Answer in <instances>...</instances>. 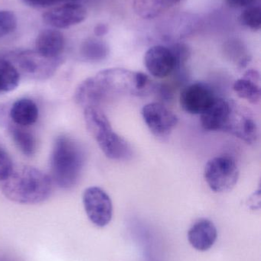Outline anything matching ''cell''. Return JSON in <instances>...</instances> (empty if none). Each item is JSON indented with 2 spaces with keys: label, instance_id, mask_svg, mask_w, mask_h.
Segmentation results:
<instances>
[{
  "label": "cell",
  "instance_id": "cell-1",
  "mask_svg": "<svg viewBox=\"0 0 261 261\" xmlns=\"http://www.w3.org/2000/svg\"><path fill=\"white\" fill-rule=\"evenodd\" d=\"M151 90L145 73L122 68L102 70L83 81L75 93V102L86 107H98L116 95L141 96Z\"/></svg>",
  "mask_w": 261,
  "mask_h": 261
},
{
  "label": "cell",
  "instance_id": "cell-2",
  "mask_svg": "<svg viewBox=\"0 0 261 261\" xmlns=\"http://www.w3.org/2000/svg\"><path fill=\"white\" fill-rule=\"evenodd\" d=\"M202 125L205 130L226 132L250 144L258 138L252 113L233 99L217 98L202 114Z\"/></svg>",
  "mask_w": 261,
  "mask_h": 261
},
{
  "label": "cell",
  "instance_id": "cell-3",
  "mask_svg": "<svg viewBox=\"0 0 261 261\" xmlns=\"http://www.w3.org/2000/svg\"><path fill=\"white\" fill-rule=\"evenodd\" d=\"M52 190L51 178L44 172L30 166L13 170L2 185V191L8 199L26 205L44 202L49 199Z\"/></svg>",
  "mask_w": 261,
  "mask_h": 261
},
{
  "label": "cell",
  "instance_id": "cell-4",
  "mask_svg": "<svg viewBox=\"0 0 261 261\" xmlns=\"http://www.w3.org/2000/svg\"><path fill=\"white\" fill-rule=\"evenodd\" d=\"M84 164L81 145L70 137L61 135L54 143L51 156L52 179L60 188L70 189L78 184Z\"/></svg>",
  "mask_w": 261,
  "mask_h": 261
},
{
  "label": "cell",
  "instance_id": "cell-5",
  "mask_svg": "<svg viewBox=\"0 0 261 261\" xmlns=\"http://www.w3.org/2000/svg\"><path fill=\"white\" fill-rule=\"evenodd\" d=\"M84 116L87 130L106 156L116 161L131 158L130 144L113 130L110 121L101 109L86 107Z\"/></svg>",
  "mask_w": 261,
  "mask_h": 261
},
{
  "label": "cell",
  "instance_id": "cell-6",
  "mask_svg": "<svg viewBox=\"0 0 261 261\" xmlns=\"http://www.w3.org/2000/svg\"><path fill=\"white\" fill-rule=\"evenodd\" d=\"M204 176L211 190L216 193H225L232 190L237 184L239 167L230 156H216L207 163Z\"/></svg>",
  "mask_w": 261,
  "mask_h": 261
},
{
  "label": "cell",
  "instance_id": "cell-7",
  "mask_svg": "<svg viewBox=\"0 0 261 261\" xmlns=\"http://www.w3.org/2000/svg\"><path fill=\"white\" fill-rule=\"evenodd\" d=\"M9 61L13 64L20 75L37 81L51 77L61 63L60 58L55 59L44 58L35 50L15 53Z\"/></svg>",
  "mask_w": 261,
  "mask_h": 261
},
{
  "label": "cell",
  "instance_id": "cell-8",
  "mask_svg": "<svg viewBox=\"0 0 261 261\" xmlns=\"http://www.w3.org/2000/svg\"><path fill=\"white\" fill-rule=\"evenodd\" d=\"M83 204L89 220L99 228L107 226L112 219L111 199L104 190L98 187L86 189L83 194Z\"/></svg>",
  "mask_w": 261,
  "mask_h": 261
},
{
  "label": "cell",
  "instance_id": "cell-9",
  "mask_svg": "<svg viewBox=\"0 0 261 261\" xmlns=\"http://www.w3.org/2000/svg\"><path fill=\"white\" fill-rule=\"evenodd\" d=\"M141 115L149 129L158 138L169 136L179 122L176 115L159 102L144 106Z\"/></svg>",
  "mask_w": 261,
  "mask_h": 261
},
{
  "label": "cell",
  "instance_id": "cell-10",
  "mask_svg": "<svg viewBox=\"0 0 261 261\" xmlns=\"http://www.w3.org/2000/svg\"><path fill=\"white\" fill-rule=\"evenodd\" d=\"M212 88L203 82L194 83L185 87L180 95V106L184 111L201 115L216 99Z\"/></svg>",
  "mask_w": 261,
  "mask_h": 261
},
{
  "label": "cell",
  "instance_id": "cell-11",
  "mask_svg": "<svg viewBox=\"0 0 261 261\" xmlns=\"http://www.w3.org/2000/svg\"><path fill=\"white\" fill-rule=\"evenodd\" d=\"M87 15V9L82 5L69 3L44 12L42 19L52 29H62L80 24L86 19Z\"/></svg>",
  "mask_w": 261,
  "mask_h": 261
},
{
  "label": "cell",
  "instance_id": "cell-12",
  "mask_svg": "<svg viewBox=\"0 0 261 261\" xmlns=\"http://www.w3.org/2000/svg\"><path fill=\"white\" fill-rule=\"evenodd\" d=\"M144 64L149 73L155 77L165 78L178 68L176 56L170 47L155 45L144 55Z\"/></svg>",
  "mask_w": 261,
  "mask_h": 261
},
{
  "label": "cell",
  "instance_id": "cell-13",
  "mask_svg": "<svg viewBox=\"0 0 261 261\" xmlns=\"http://www.w3.org/2000/svg\"><path fill=\"white\" fill-rule=\"evenodd\" d=\"M217 238V228L214 223L208 219L197 221L188 233L190 245L199 251L209 250L216 243Z\"/></svg>",
  "mask_w": 261,
  "mask_h": 261
},
{
  "label": "cell",
  "instance_id": "cell-14",
  "mask_svg": "<svg viewBox=\"0 0 261 261\" xmlns=\"http://www.w3.org/2000/svg\"><path fill=\"white\" fill-rule=\"evenodd\" d=\"M64 35L55 29L40 32L35 41V51L44 58H59L64 48Z\"/></svg>",
  "mask_w": 261,
  "mask_h": 261
},
{
  "label": "cell",
  "instance_id": "cell-15",
  "mask_svg": "<svg viewBox=\"0 0 261 261\" xmlns=\"http://www.w3.org/2000/svg\"><path fill=\"white\" fill-rule=\"evenodd\" d=\"M260 73L256 70H249L243 77L237 80L233 85L234 92L242 99L253 104L260 102L261 90Z\"/></svg>",
  "mask_w": 261,
  "mask_h": 261
},
{
  "label": "cell",
  "instance_id": "cell-16",
  "mask_svg": "<svg viewBox=\"0 0 261 261\" xmlns=\"http://www.w3.org/2000/svg\"><path fill=\"white\" fill-rule=\"evenodd\" d=\"M10 118L15 125L30 126L38 120V107L32 99H18L11 107Z\"/></svg>",
  "mask_w": 261,
  "mask_h": 261
},
{
  "label": "cell",
  "instance_id": "cell-17",
  "mask_svg": "<svg viewBox=\"0 0 261 261\" xmlns=\"http://www.w3.org/2000/svg\"><path fill=\"white\" fill-rule=\"evenodd\" d=\"M181 0H133L135 13L144 19H153L176 6Z\"/></svg>",
  "mask_w": 261,
  "mask_h": 261
},
{
  "label": "cell",
  "instance_id": "cell-18",
  "mask_svg": "<svg viewBox=\"0 0 261 261\" xmlns=\"http://www.w3.org/2000/svg\"><path fill=\"white\" fill-rule=\"evenodd\" d=\"M25 128L26 127L14 124L9 126V133L20 151L26 156H31L36 151V140L34 135Z\"/></svg>",
  "mask_w": 261,
  "mask_h": 261
},
{
  "label": "cell",
  "instance_id": "cell-19",
  "mask_svg": "<svg viewBox=\"0 0 261 261\" xmlns=\"http://www.w3.org/2000/svg\"><path fill=\"white\" fill-rule=\"evenodd\" d=\"M20 74L8 59H0V93L15 90L19 84Z\"/></svg>",
  "mask_w": 261,
  "mask_h": 261
},
{
  "label": "cell",
  "instance_id": "cell-20",
  "mask_svg": "<svg viewBox=\"0 0 261 261\" xmlns=\"http://www.w3.org/2000/svg\"><path fill=\"white\" fill-rule=\"evenodd\" d=\"M107 47L103 41L96 39H88L81 47V55L88 61H101L107 55Z\"/></svg>",
  "mask_w": 261,
  "mask_h": 261
},
{
  "label": "cell",
  "instance_id": "cell-21",
  "mask_svg": "<svg viewBox=\"0 0 261 261\" xmlns=\"http://www.w3.org/2000/svg\"><path fill=\"white\" fill-rule=\"evenodd\" d=\"M260 6L259 5L247 7L239 16L241 24L253 31H259L261 27Z\"/></svg>",
  "mask_w": 261,
  "mask_h": 261
},
{
  "label": "cell",
  "instance_id": "cell-22",
  "mask_svg": "<svg viewBox=\"0 0 261 261\" xmlns=\"http://www.w3.org/2000/svg\"><path fill=\"white\" fill-rule=\"evenodd\" d=\"M16 27V15L11 11L0 10V38L13 32Z\"/></svg>",
  "mask_w": 261,
  "mask_h": 261
},
{
  "label": "cell",
  "instance_id": "cell-23",
  "mask_svg": "<svg viewBox=\"0 0 261 261\" xmlns=\"http://www.w3.org/2000/svg\"><path fill=\"white\" fill-rule=\"evenodd\" d=\"M13 171L12 160L4 149L0 147V181L7 179Z\"/></svg>",
  "mask_w": 261,
  "mask_h": 261
},
{
  "label": "cell",
  "instance_id": "cell-24",
  "mask_svg": "<svg viewBox=\"0 0 261 261\" xmlns=\"http://www.w3.org/2000/svg\"><path fill=\"white\" fill-rule=\"evenodd\" d=\"M28 6L34 8H45L55 4L60 0H22Z\"/></svg>",
  "mask_w": 261,
  "mask_h": 261
},
{
  "label": "cell",
  "instance_id": "cell-25",
  "mask_svg": "<svg viewBox=\"0 0 261 261\" xmlns=\"http://www.w3.org/2000/svg\"><path fill=\"white\" fill-rule=\"evenodd\" d=\"M257 0H226L228 6L231 8L240 9V8H247L253 6Z\"/></svg>",
  "mask_w": 261,
  "mask_h": 261
},
{
  "label": "cell",
  "instance_id": "cell-26",
  "mask_svg": "<svg viewBox=\"0 0 261 261\" xmlns=\"http://www.w3.org/2000/svg\"><path fill=\"white\" fill-rule=\"evenodd\" d=\"M108 32V27L105 24H97L94 28V34L98 37L104 36Z\"/></svg>",
  "mask_w": 261,
  "mask_h": 261
},
{
  "label": "cell",
  "instance_id": "cell-27",
  "mask_svg": "<svg viewBox=\"0 0 261 261\" xmlns=\"http://www.w3.org/2000/svg\"><path fill=\"white\" fill-rule=\"evenodd\" d=\"M0 261H12V260H10V259L3 258V259H0Z\"/></svg>",
  "mask_w": 261,
  "mask_h": 261
},
{
  "label": "cell",
  "instance_id": "cell-28",
  "mask_svg": "<svg viewBox=\"0 0 261 261\" xmlns=\"http://www.w3.org/2000/svg\"><path fill=\"white\" fill-rule=\"evenodd\" d=\"M60 1H61V0H60ZM72 1H75V0H72Z\"/></svg>",
  "mask_w": 261,
  "mask_h": 261
}]
</instances>
